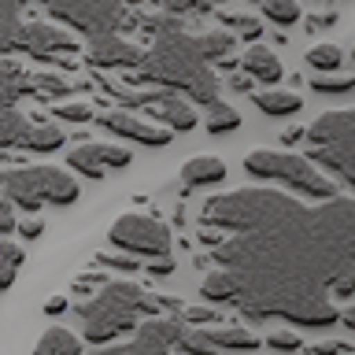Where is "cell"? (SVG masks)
<instances>
[{
	"label": "cell",
	"instance_id": "27",
	"mask_svg": "<svg viewBox=\"0 0 355 355\" xmlns=\"http://www.w3.org/2000/svg\"><path fill=\"white\" fill-rule=\"evenodd\" d=\"M311 89L322 96H337V93H348V89H355V78H340V74H315L311 78Z\"/></svg>",
	"mask_w": 355,
	"mask_h": 355
},
{
	"label": "cell",
	"instance_id": "9",
	"mask_svg": "<svg viewBox=\"0 0 355 355\" xmlns=\"http://www.w3.org/2000/svg\"><path fill=\"white\" fill-rule=\"evenodd\" d=\"M107 241L115 244V248L130 252V255H141V259H148V263L166 259L174 248L171 230L152 215H119L107 230Z\"/></svg>",
	"mask_w": 355,
	"mask_h": 355
},
{
	"label": "cell",
	"instance_id": "6",
	"mask_svg": "<svg viewBox=\"0 0 355 355\" xmlns=\"http://www.w3.org/2000/svg\"><path fill=\"white\" fill-rule=\"evenodd\" d=\"M19 8H41L63 26L82 30L89 41L107 37L126 22L122 0H4V19H19Z\"/></svg>",
	"mask_w": 355,
	"mask_h": 355
},
{
	"label": "cell",
	"instance_id": "36",
	"mask_svg": "<svg viewBox=\"0 0 355 355\" xmlns=\"http://www.w3.org/2000/svg\"><path fill=\"white\" fill-rule=\"evenodd\" d=\"M144 270H152V274H171L174 263H171V255H166V259H152V266H144Z\"/></svg>",
	"mask_w": 355,
	"mask_h": 355
},
{
	"label": "cell",
	"instance_id": "31",
	"mask_svg": "<svg viewBox=\"0 0 355 355\" xmlns=\"http://www.w3.org/2000/svg\"><path fill=\"white\" fill-rule=\"evenodd\" d=\"M182 318L189 322V326H211V322H215L218 318V311L215 307H189V311H182Z\"/></svg>",
	"mask_w": 355,
	"mask_h": 355
},
{
	"label": "cell",
	"instance_id": "13",
	"mask_svg": "<svg viewBox=\"0 0 355 355\" xmlns=\"http://www.w3.org/2000/svg\"><path fill=\"white\" fill-rule=\"evenodd\" d=\"M130 159H133V152L122 148V144H78V148L67 152V166L78 171L82 178H89V182H100L104 171L126 166Z\"/></svg>",
	"mask_w": 355,
	"mask_h": 355
},
{
	"label": "cell",
	"instance_id": "34",
	"mask_svg": "<svg viewBox=\"0 0 355 355\" xmlns=\"http://www.w3.org/2000/svg\"><path fill=\"white\" fill-rule=\"evenodd\" d=\"M333 22H337V15H333V11H326V15H311V19H307V30H311V33H318V30L333 26Z\"/></svg>",
	"mask_w": 355,
	"mask_h": 355
},
{
	"label": "cell",
	"instance_id": "14",
	"mask_svg": "<svg viewBox=\"0 0 355 355\" xmlns=\"http://www.w3.org/2000/svg\"><path fill=\"white\" fill-rule=\"evenodd\" d=\"M141 63H144V49L122 41L119 33L89 41V67H100V71H137Z\"/></svg>",
	"mask_w": 355,
	"mask_h": 355
},
{
	"label": "cell",
	"instance_id": "21",
	"mask_svg": "<svg viewBox=\"0 0 355 355\" xmlns=\"http://www.w3.org/2000/svg\"><path fill=\"white\" fill-rule=\"evenodd\" d=\"M307 63L315 74H337L340 63H344V52L337 44H315V49L307 52Z\"/></svg>",
	"mask_w": 355,
	"mask_h": 355
},
{
	"label": "cell",
	"instance_id": "10",
	"mask_svg": "<svg viewBox=\"0 0 355 355\" xmlns=\"http://www.w3.org/2000/svg\"><path fill=\"white\" fill-rule=\"evenodd\" d=\"M185 333H189L185 318H144L130 340L104 344L93 355H171L174 348H182Z\"/></svg>",
	"mask_w": 355,
	"mask_h": 355
},
{
	"label": "cell",
	"instance_id": "40",
	"mask_svg": "<svg viewBox=\"0 0 355 355\" xmlns=\"http://www.w3.org/2000/svg\"><path fill=\"white\" fill-rule=\"evenodd\" d=\"M63 307H67V300H63V296H52L49 304H44V311H49V315H60Z\"/></svg>",
	"mask_w": 355,
	"mask_h": 355
},
{
	"label": "cell",
	"instance_id": "12",
	"mask_svg": "<svg viewBox=\"0 0 355 355\" xmlns=\"http://www.w3.org/2000/svg\"><path fill=\"white\" fill-rule=\"evenodd\" d=\"M96 122H100V126H104L107 133H115V137L148 144V148H163V144L174 137V130H166L163 122L141 119V115H133V111H104V115H100Z\"/></svg>",
	"mask_w": 355,
	"mask_h": 355
},
{
	"label": "cell",
	"instance_id": "4",
	"mask_svg": "<svg viewBox=\"0 0 355 355\" xmlns=\"http://www.w3.org/2000/svg\"><path fill=\"white\" fill-rule=\"evenodd\" d=\"M244 174L255 178V182H263V185H282L296 196H311V200L337 196L333 178H326V171H322L311 155L252 148L248 155H244Z\"/></svg>",
	"mask_w": 355,
	"mask_h": 355
},
{
	"label": "cell",
	"instance_id": "33",
	"mask_svg": "<svg viewBox=\"0 0 355 355\" xmlns=\"http://www.w3.org/2000/svg\"><path fill=\"white\" fill-rule=\"evenodd\" d=\"M19 233H22V237H30V241H37L41 233H44V222H41V218H26V222L19 226Z\"/></svg>",
	"mask_w": 355,
	"mask_h": 355
},
{
	"label": "cell",
	"instance_id": "18",
	"mask_svg": "<svg viewBox=\"0 0 355 355\" xmlns=\"http://www.w3.org/2000/svg\"><path fill=\"white\" fill-rule=\"evenodd\" d=\"M182 185L185 189H204V185H218L226 178V163L218 155H193L185 166H182Z\"/></svg>",
	"mask_w": 355,
	"mask_h": 355
},
{
	"label": "cell",
	"instance_id": "3",
	"mask_svg": "<svg viewBox=\"0 0 355 355\" xmlns=\"http://www.w3.org/2000/svg\"><path fill=\"white\" fill-rule=\"evenodd\" d=\"M163 296L141 288L137 282H107L96 296L74 307V318L82 326L85 344H115L119 337H133L144 318H159Z\"/></svg>",
	"mask_w": 355,
	"mask_h": 355
},
{
	"label": "cell",
	"instance_id": "16",
	"mask_svg": "<svg viewBox=\"0 0 355 355\" xmlns=\"http://www.w3.org/2000/svg\"><path fill=\"white\" fill-rule=\"evenodd\" d=\"M241 71L248 74L252 82H263V85L282 82V60H277L266 44H252V49L241 55Z\"/></svg>",
	"mask_w": 355,
	"mask_h": 355
},
{
	"label": "cell",
	"instance_id": "32",
	"mask_svg": "<svg viewBox=\"0 0 355 355\" xmlns=\"http://www.w3.org/2000/svg\"><path fill=\"white\" fill-rule=\"evenodd\" d=\"M0 230H4V237H15V230H19L15 204H11V200H4V204H0Z\"/></svg>",
	"mask_w": 355,
	"mask_h": 355
},
{
	"label": "cell",
	"instance_id": "8",
	"mask_svg": "<svg viewBox=\"0 0 355 355\" xmlns=\"http://www.w3.org/2000/svg\"><path fill=\"white\" fill-rule=\"evenodd\" d=\"M0 37H4L8 55H33V60H52V55H74L82 41L71 30L52 26V22H33V19H0Z\"/></svg>",
	"mask_w": 355,
	"mask_h": 355
},
{
	"label": "cell",
	"instance_id": "29",
	"mask_svg": "<svg viewBox=\"0 0 355 355\" xmlns=\"http://www.w3.org/2000/svg\"><path fill=\"white\" fill-rule=\"evenodd\" d=\"M266 344H270L274 352H300L304 348V340H300L296 329H274L270 337H266Z\"/></svg>",
	"mask_w": 355,
	"mask_h": 355
},
{
	"label": "cell",
	"instance_id": "26",
	"mask_svg": "<svg viewBox=\"0 0 355 355\" xmlns=\"http://www.w3.org/2000/svg\"><path fill=\"white\" fill-rule=\"evenodd\" d=\"M0 263H4V277H0V285L11 288V285H15V274H19V263H22V248L11 237H4V244H0Z\"/></svg>",
	"mask_w": 355,
	"mask_h": 355
},
{
	"label": "cell",
	"instance_id": "42",
	"mask_svg": "<svg viewBox=\"0 0 355 355\" xmlns=\"http://www.w3.org/2000/svg\"><path fill=\"white\" fill-rule=\"evenodd\" d=\"M252 4H263V0H252Z\"/></svg>",
	"mask_w": 355,
	"mask_h": 355
},
{
	"label": "cell",
	"instance_id": "19",
	"mask_svg": "<svg viewBox=\"0 0 355 355\" xmlns=\"http://www.w3.org/2000/svg\"><path fill=\"white\" fill-rule=\"evenodd\" d=\"M252 100H255V107L270 119L296 115V111L304 107V100H300V93H293V89H255Z\"/></svg>",
	"mask_w": 355,
	"mask_h": 355
},
{
	"label": "cell",
	"instance_id": "28",
	"mask_svg": "<svg viewBox=\"0 0 355 355\" xmlns=\"http://www.w3.org/2000/svg\"><path fill=\"white\" fill-rule=\"evenodd\" d=\"M52 115H55V119H63V122H74V126H82V122L93 119V107L82 104V100H71V104H55V107H52Z\"/></svg>",
	"mask_w": 355,
	"mask_h": 355
},
{
	"label": "cell",
	"instance_id": "7",
	"mask_svg": "<svg viewBox=\"0 0 355 355\" xmlns=\"http://www.w3.org/2000/svg\"><path fill=\"white\" fill-rule=\"evenodd\" d=\"M4 200H11L22 211H37L44 204L52 207H71L78 200V182L60 166H11L4 171Z\"/></svg>",
	"mask_w": 355,
	"mask_h": 355
},
{
	"label": "cell",
	"instance_id": "17",
	"mask_svg": "<svg viewBox=\"0 0 355 355\" xmlns=\"http://www.w3.org/2000/svg\"><path fill=\"white\" fill-rule=\"evenodd\" d=\"M204 337H207V344L215 352H255L259 348V333H252L248 326H215V329H207L204 326Z\"/></svg>",
	"mask_w": 355,
	"mask_h": 355
},
{
	"label": "cell",
	"instance_id": "2",
	"mask_svg": "<svg viewBox=\"0 0 355 355\" xmlns=\"http://www.w3.org/2000/svg\"><path fill=\"white\" fill-rule=\"evenodd\" d=\"M144 30L152 33V44L144 49V63L133 71V78L174 89V93L204 107L218 104L222 85L215 78V63H222L237 49V33L233 30L189 33L182 15H171V11L144 19Z\"/></svg>",
	"mask_w": 355,
	"mask_h": 355
},
{
	"label": "cell",
	"instance_id": "39",
	"mask_svg": "<svg viewBox=\"0 0 355 355\" xmlns=\"http://www.w3.org/2000/svg\"><path fill=\"white\" fill-rule=\"evenodd\" d=\"M340 322H344V326H348V329L355 333V304H352V307H344V311H340ZM352 355H355V352H352Z\"/></svg>",
	"mask_w": 355,
	"mask_h": 355
},
{
	"label": "cell",
	"instance_id": "20",
	"mask_svg": "<svg viewBox=\"0 0 355 355\" xmlns=\"http://www.w3.org/2000/svg\"><path fill=\"white\" fill-rule=\"evenodd\" d=\"M82 340L85 337H74L63 326H49L41 333V340L33 344V355H82Z\"/></svg>",
	"mask_w": 355,
	"mask_h": 355
},
{
	"label": "cell",
	"instance_id": "15",
	"mask_svg": "<svg viewBox=\"0 0 355 355\" xmlns=\"http://www.w3.org/2000/svg\"><path fill=\"white\" fill-rule=\"evenodd\" d=\"M148 119H155V122H163L166 130H174V133H189V130H196V111H193V100L189 96H182V93H166L159 104H152L148 107Z\"/></svg>",
	"mask_w": 355,
	"mask_h": 355
},
{
	"label": "cell",
	"instance_id": "38",
	"mask_svg": "<svg viewBox=\"0 0 355 355\" xmlns=\"http://www.w3.org/2000/svg\"><path fill=\"white\" fill-rule=\"evenodd\" d=\"M296 141H307V130L296 126V130H285L282 133V144H296Z\"/></svg>",
	"mask_w": 355,
	"mask_h": 355
},
{
	"label": "cell",
	"instance_id": "37",
	"mask_svg": "<svg viewBox=\"0 0 355 355\" xmlns=\"http://www.w3.org/2000/svg\"><path fill=\"white\" fill-rule=\"evenodd\" d=\"M337 352H348L344 344H315L311 348V355H337Z\"/></svg>",
	"mask_w": 355,
	"mask_h": 355
},
{
	"label": "cell",
	"instance_id": "23",
	"mask_svg": "<svg viewBox=\"0 0 355 355\" xmlns=\"http://www.w3.org/2000/svg\"><path fill=\"white\" fill-rule=\"evenodd\" d=\"M30 93L60 100V96L71 93V85H67V78H60V74H30Z\"/></svg>",
	"mask_w": 355,
	"mask_h": 355
},
{
	"label": "cell",
	"instance_id": "35",
	"mask_svg": "<svg viewBox=\"0 0 355 355\" xmlns=\"http://www.w3.org/2000/svg\"><path fill=\"white\" fill-rule=\"evenodd\" d=\"M226 89H233V93H248V89H252V78L248 74H230V82H226Z\"/></svg>",
	"mask_w": 355,
	"mask_h": 355
},
{
	"label": "cell",
	"instance_id": "11",
	"mask_svg": "<svg viewBox=\"0 0 355 355\" xmlns=\"http://www.w3.org/2000/svg\"><path fill=\"white\" fill-rule=\"evenodd\" d=\"M67 141L63 126L55 122H30L22 119L19 107H0V144L11 148H30V152H55Z\"/></svg>",
	"mask_w": 355,
	"mask_h": 355
},
{
	"label": "cell",
	"instance_id": "5",
	"mask_svg": "<svg viewBox=\"0 0 355 355\" xmlns=\"http://www.w3.org/2000/svg\"><path fill=\"white\" fill-rule=\"evenodd\" d=\"M307 155L355 189V107H333L307 126Z\"/></svg>",
	"mask_w": 355,
	"mask_h": 355
},
{
	"label": "cell",
	"instance_id": "1",
	"mask_svg": "<svg viewBox=\"0 0 355 355\" xmlns=\"http://www.w3.org/2000/svg\"><path fill=\"white\" fill-rule=\"evenodd\" d=\"M204 230L230 233L211 248L215 270L200 282L207 304L244 318H282L326 329L340 322L333 296L355 293V200L329 196L318 207L274 185L207 196Z\"/></svg>",
	"mask_w": 355,
	"mask_h": 355
},
{
	"label": "cell",
	"instance_id": "22",
	"mask_svg": "<svg viewBox=\"0 0 355 355\" xmlns=\"http://www.w3.org/2000/svg\"><path fill=\"white\" fill-rule=\"evenodd\" d=\"M237 126H241V111L230 107L226 100L207 107V133H233Z\"/></svg>",
	"mask_w": 355,
	"mask_h": 355
},
{
	"label": "cell",
	"instance_id": "25",
	"mask_svg": "<svg viewBox=\"0 0 355 355\" xmlns=\"http://www.w3.org/2000/svg\"><path fill=\"white\" fill-rule=\"evenodd\" d=\"M263 11L277 26H293L300 19V0H263Z\"/></svg>",
	"mask_w": 355,
	"mask_h": 355
},
{
	"label": "cell",
	"instance_id": "30",
	"mask_svg": "<svg viewBox=\"0 0 355 355\" xmlns=\"http://www.w3.org/2000/svg\"><path fill=\"white\" fill-rule=\"evenodd\" d=\"M96 263H100V266H119V270H126V274H133V270H144V266H141L137 259H130V252H126V255L100 252V255H96Z\"/></svg>",
	"mask_w": 355,
	"mask_h": 355
},
{
	"label": "cell",
	"instance_id": "24",
	"mask_svg": "<svg viewBox=\"0 0 355 355\" xmlns=\"http://www.w3.org/2000/svg\"><path fill=\"white\" fill-rule=\"evenodd\" d=\"M226 0H163V11L171 15H207V11H218Z\"/></svg>",
	"mask_w": 355,
	"mask_h": 355
},
{
	"label": "cell",
	"instance_id": "41",
	"mask_svg": "<svg viewBox=\"0 0 355 355\" xmlns=\"http://www.w3.org/2000/svg\"><path fill=\"white\" fill-rule=\"evenodd\" d=\"M352 67H355V44H352Z\"/></svg>",
	"mask_w": 355,
	"mask_h": 355
}]
</instances>
